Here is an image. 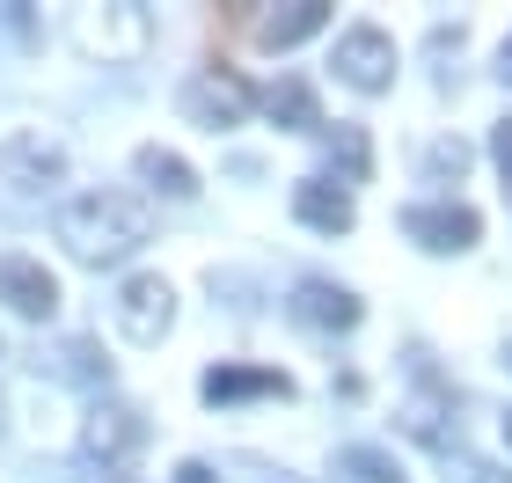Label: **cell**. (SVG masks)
<instances>
[{
    "instance_id": "6da1fadb",
    "label": "cell",
    "mask_w": 512,
    "mask_h": 483,
    "mask_svg": "<svg viewBox=\"0 0 512 483\" xmlns=\"http://www.w3.org/2000/svg\"><path fill=\"white\" fill-rule=\"evenodd\" d=\"M147 235H154V213L132 191H81L59 205V242L81 264H125Z\"/></svg>"
},
{
    "instance_id": "30bf717a",
    "label": "cell",
    "mask_w": 512,
    "mask_h": 483,
    "mask_svg": "<svg viewBox=\"0 0 512 483\" xmlns=\"http://www.w3.org/2000/svg\"><path fill=\"white\" fill-rule=\"evenodd\" d=\"M403 235H417L425 249H469L483 235V220L469 213V205H410L403 213Z\"/></svg>"
},
{
    "instance_id": "9a60e30c",
    "label": "cell",
    "mask_w": 512,
    "mask_h": 483,
    "mask_svg": "<svg viewBox=\"0 0 512 483\" xmlns=\"http://www.w3.org/2000/svg\"><path fill=\"white\" fill-rule=\"evenodd\" d=\"M264 110H271V118H286L293 132H322V110H315V88H308V81H293V74H286V81H278V88H271V96H264Z\"/></svg>"
},
{
    "instance_id": "d6986e66",
    "label": "cell",
    "mask_w": 512,
    "mask_h": 483,
    "mask_svg": "<svg viewBox=\"0 0 512 483\" xmlns=\"http://www.w3.org/2000/svg\"><path fill=\"white\" fill-rule=\"evenodd\" d=\"M447 483H512V476H505V469H491V462H461Z\"/></svg>"
},
{
    "instance_id": "ffe728a7",
    "label": "cell",
    "mask_w": 512,
    "mask_h": 483,
    "mask_svg": "<svg viewBox=\"0 0 512 483\" xmlns=\"http://www.w3.org/2000/svg\"><path fill=\"white\" fill-rule=\"evenodd\" d=\"M169 483H220V476L205 469V462H176V476H169Z\"/></svg>"
},
{
    "instance_id": "e0dca14e",
    "label": "cell",
    "mask_w": 512,
    "mask_h": 483,
    "mask_svg": "<svg viewBox=\"0 0 512 483\" xmlns=\"http://www.w3.org/2000/svg\"><path fill=\"white\" fill-rule=\"evenodd\" d=\"M461 169H469V147H461V140H439V147H432V176H461Z\"/></svg>"
},
{
    "instance_id": "2e32d148",
    "label": "cell",
    "mask_w": 512,
    "mask_h": 483,
    "mask_svg": "<svg viewBox=\"0 0 512 483\" xmlns=\"http://www.w3.org/2000/svg\"><path fill=\"white\" fill-rule=\"evenodd\" d=\"M337 469H352V476H366V483H403V469H395L381 447H344Z\"/></svg>"
},
{
    "instance_id": "8992f818",
    "label": "cell",
    "mask_w": 512,
    "mask_h": 483,
    "mask_svg": "<svg viewBox=\"0 0 512 483\" xmlns=\"http://www.w3.org/2000/svg\"><path fill=\"white\" fill-rule=\"evenodd\" d=\"M0 183L8 191H52V183H66V147L44 132H8L0 140Z\"/></svg>"
},
{
    "instance_id": "3957f363",
    "label": "cell",
    "mask_w": 512,
    "mask_h": 483,
    "mask_svg": "<svg viewBox=\"0 0 512 483\" xmlns=\"http://www.w3.org/2000/svg\"><path fill=\"white\" fill-rule=\"evenodd\" d=\"M110 315H118V330L132 344H161L176 322V286L161 279V271H132V279L118 286V301H110Z\"/></svg>"
},
{
    "instance_id": "ba28073f",
    "label": "cell",
    "mask_w": 512,
    "mask_h": 483,
    "mask_svg": "<svg viewBox=\"0 0 512 483\" xmlns=\"http://www.w3.org/2000/svg\"><path fill=\"white\" fill-rule=\"evenodd\" d=\"M337 74L352 81V88H388V74H395V37L388 30H374V22H359V30H344L337 37Z\"/></svg>"
},
{
    "instance_id": "5bb4252c",
    "label": "cell",
    "mask_w": 512,
    "mask_h": 483,
    "mask_svg": "<svg viewBox=\"0 0 512 483\" xmlns=\"http://www.w3.org/2000/svg\"><path fill=\"white\" fill-rule=\"evenodd\" d=\"M139 176H147L154 191H169V198H198V169L169 147H139Z\"/></svg>"
},
{
    "instance_id": "277c9868",
    "label": "cell",
    "mask_w": 512,
    "mask_h": 483,
    "mask_svg": "<svg viewBox=\"0 0 512 483\" xmlns=\"http://www.w3.org/2000/svg\"><path fill=\"white\" fill-rule=\"evenodd\" d=\"M227 22H235L256 52H293L300 37H315L322 22H330V8H322V0H293V8H235Z\"/></svg>"
},
{
    "instance_id": "44dd1931",
    "label": "cell",
    "mask_w": 512,
    "mask_h": 483,
    "mask_svg": "<svg viewBox=\"0 0 512 483\" xmlns=\"http://www.w3.org/2000/svg\"><path fill=\"white\" fill-rule=\"evenodd\" d=\"M491 147H498V161H505V183H512V118L498 125V140H491Z\"/></svg>"
},
{
    "instance_id": "4fadbf2b",
    "label": "cell",
    "mask_w": 512,
    "mask_h": 483,
    "mask_svg": "<svg viewBox=\"0 0 512 483\" xmlns=\"http://www.w3.org/2000/svg\"><path fill=\"white\" fill-rule=\"evenodd\" d=\"M293 213L308 227H322V235H344V227H352V191H337L330 176H308L293 191Z\"/></svg>"
},
{
    "instance_id": "7c38bea8",
    "label": "cell",
    "mask_w": 512,
    "mask_h": 483,
    "mask_svg": "<svg viewBox=\"0 0 512 483\" xmlns=\"http://www.w3.org/2000/svg\"><path fill=\"white\" fill-rule=\"evenodd\" d=\"M205 403H235V396H293L286 374H271V366H213V374L198 381Z\"/></svg>"
},
{
    "instance_id": "cb8c5ba5",
    "label": "cell",
    "mask_w": 512,
    "mask_h": 483,
    "mask_svg": "<svg viewBox=\"0 0 512 483\" xmlns=\"http://www.w3.org/2000/svg\"><path fill=\"white\" fill-rule=\"evenodd\" d=\"M0 418H8V403H0Z\"/></svg>"
},
{
    "instance_id": "d4e9b609",
    "label": "cell",
    "mask_w": 512,
    "mask_h": 483,
    "mask_svg": "<svg viewBox=\"0 0 512 483\" xmlns=\"http://www.w3.org/2000/svg\"><path fill=\"white\" fill-rule=\"evenodd\" d=\"M505 366H512V352H505Z\"/></svg>"
},
{
    "instance_id": "9c48e42d",
    "label": "cell",
    "mask_w": 512,
    "mask_h": 483,
    "mask_svg": "<svg viewBox=\"0 0 512 483\" xmlns=\"http://www.w3.org/2000/svg\"><path fill=\"white\" fill-rule=\"evenodd\" d=\"M242 110H249V88L235 74H220V66H205V74L183 81V118H198V125H242Z\"/></svg>"
},
{
    "instance_id": "7a4b0ae2",
    "label": "cell",
    "mask_w": 512,
    "mask_h": 483,
    "mask_svg": "<svg viewBox=\"0 0 512 483\" xmlns=\"http://www.w3.org/2000/svg\"><path fill=\"white\" fill-rule=\"evenodd\" d=\"M147 37H154L147 8H81L74 15V44H81L88 59H103V66L139 59V52H147Z\"/></svg>"
},
{
    "instance_id": "8fae6325",
    "label": "cell",
    "mask_w": 512,
    "mask_h": 483,
    "mask_svg": "<svg viewBox=\"0 0 512 483\" xmlns=\"http://www.w3.org/2000/svg\"><path fill=\"white\" fill-rule=\"evenodd\" d=\"M293 315L315 322V330H352V322H359V301H352L344 286H330V279H300V286H293Z\"/></svg>"
},
{
    "instance_id": "ac0fdd59",
    "label": "cell",
    "mask_w": 512,
    "mask_h": 483,
    "mask_svg": "<svg viewBox=\"0 0 512 483\" xmlns=\"http://www.w3.org/2000/svg\"><path fill=\"white\" fill-rule=\"evenodd\" d=\"M66 374H81V381H96V374H103V366H96V344H81V337H74V344H66Z\"/></svg>"
},
{
    "instance_id": "5b68a950",
    "label": "cell",
    "mask_w": 512,
    "mask_h": 483,
    "mask_svg": "<svg viewBox=\"0 0 512 483\" xmlns=\"http://www.w3.org/2000/svg\"><path fill=\"white\" fill-rule=\"evenodd\" d=\"M139 447H147V418H139L132 403H96V410H88V425H81V454H88V462L125 469Z\"/></svg>"
},
{
    "instance_id": "7402d4cb",
    "label": "cell",
    "mask_w": 512,
    "mask_h": 483,
    "mask_svg": "<svg viewBox=\"0 0 512 483\" xmlns=\"http://www.w3.org/2000/svg\"><path fill=\"white\" fill-rule=\"evenodd\" d=\"M505 81H512V44H505Z\"/></svg>"
},
{
    "instance_id": "603a6c76",
    "label": "cell",
    "mask_w": 512,
    "mask_h": 483,
    "mask_svg": "<svg viewBox=\"0 0 512 483\" xmlns=\"http://www.w3.org/2000/svg\"><path fill=\"white\" fill-rule=\"evenodd\" d=\"M505 440H512V418H505Z\"/></svg>"
},
{
    "instance_id": "52a82bcc",
    "label": "cell",
    "mask_w": 512,
    "mask_h": 483,
    "mask_svg": "<svg viewBox=\"0 0 512 483\" xmlns=\"http://www.w3.org/2000/svg\"><path fill=\"white\" fill-rule=\"evenodd\" d=\"M0 301H8L15 315H30V322H52V315H59V279H52L37 257L8 249V257H0Z\"/></svg>"
}]
</instances>
